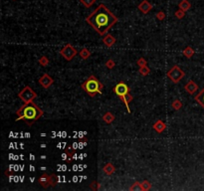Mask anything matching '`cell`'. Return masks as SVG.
I'll return each mask as SVG.
<instances>
[{
    "label": "cell",
    "instance_id": "cell-1",
    "mask_svg": "<svg viewBox=\"0 0 204 191\" xmlns=\"http://www.w3.org/2000/svg\"><path fill=\"white\" fill-rule=\"evenodd\" d=\"M118 21L119 18L112 13L107 6L103 3L86 18V22L101 36H104Z\"/></svg>",
    "mask_w": 204,
    "mask_h": 191
},
{
    "label": "cell",
    "instance_id": "cell-2",
    "mask_svg": "<svg viewBox=\"0 0 204 191\" xmlns=\"http://www.w3.org/2000/svg\"><path fill=\"white\" fill-rule=\"evenodd\" d=\"M16 115H18L16 121L24 119L28 125H32L41 116H43L44 112L34 101H29V103H24V104L19 107L16 112Z\"/></svg>",
    "mask_w": 204,
    "mask_h": 191
},
{
    "label": "cell",
    "instance_id": "cell-3",
    "mask_svg": "<svg viewBox=\"0 0 204 191\" xmlns=\"http://www.w3.org/2000/svg\"><path fill=\"white\" fill-rule=\"evenodd\" d=\"M81 88L90 96L91 98H95L97 94H102L104 85L100 82L97 77L91 75L84 83L81 84Z\"/></svg>",
    "mask_w": 204,
    "mask_h": 191
},
{
    "label": "cell",
    "instance_id": "cell-4",
    "mask_svg": "<svg viewBox=\"0 0 204 191\" xmlns=\"http://www.w3.org/2000/svg\"><path fill=\"white\" fill-rule=\"evenodd\" d=\"M113 91L114 93L116 94L118 97H119L120 100H122L123 103H125L126 104V110H128V113H131V109H129V104L126 101V95L129 94V86L126 85V83H123V82H120L118 85L115 87V88L113 89Z\"/></svg>",
    "mask_w": 204,
    "mask_h": 191
},
{
    "label": "cell",
    "instance_id": "cell-5",
    "mask_svg": "<svg viewBox=\"0 0 204 191\" xmlns=\"http://www.w3.org/2000/svg\"><path fill=\"white\" fill-rule=\"evenodd\" d=\"M18 97L24 103H29V101H33V100L37 98V94L29 86H25L18 93Z\"/></svg>",
    "mask_w": 204,
    "mask_h": 191
},
{
    "label": "cell",
    "instance_id": "cell-6",
    "mask_svg": "<svg viewBox=\"0 0 204 191\" xmlns=\"http://www.w3.org/2000/svg\"><path fill=\"white\" fill-rule=\"evenodd\" d=\"M166 75L174 84H177V83H179L182 78L185 76V73L178 67V66L175 65L167 72Z\"/></svg>",
    "mask_w": 204,
    "mask_h": 191
},
{
    "label": "cell",
    "instance_id": "cell-7",
    "mask_svg": "<svg viewBox=\"0 0 204 191\" xmlns=\"http://www.w3.org/2000/svg\"><path fill=\"white\" fill-rule=\"evenodd\" d=\"M77 54H78V51L74 46H72L71 44H67L62 48L60 50V55L63 57L65 60L67 61H71L72 59H74Z\"/></svg>",
    "mask_w": 204,
    "mask_h": 191
},
{
    "label": "cell",
    "instance_id": "cell-8",
    "mask_svg": "<svg viewBox=\"0 0 204 191\" xmlns=\"http://www.w3.org/2000/svg\"><path fill=\"white\" fill-rule=\"evenodd\" d=\"M53 83H54V80L48 74H44L42 77L39 78V84L44 89H49L53 85Z\"/></svg>",
    "mask_w": 204,
    "mask_h": 191
},
{
    "label": "cell",
    "instance_id": "cell-9",
    "mask_svg": "<svg viewBox=\"0 0 204 191\" xmlns=\"http://www.w3.org/2000/svg\"><path fill=\"white\" fill-rule=\"evenodd\" d=\"M137 9L141 12V13L147 14L152 9V5L150 4L147 0H143V1L137 5Z\"/></svg>",
    "mask_w": 204,
    "mask_h": 191
},
{
    "label": "cell",
    "instance_id": "cell-10",
    "mask_svg": "<svg viewBox=\"0 0 204 191\" xmlns=\"http://www.w3.org/2000/svg\"><path fill=\"white\" fill-rule=\"evenodd\" d=\"M39 183L42 187L47 188L49 186H51V175L48 174H43L39 177Z\"/></svg>",
    "mask_w": 204,
    "mask_h": 191
},
{
    "label": "cell",
    "instance_id": "cell-11",
    "mask_svg": "<svg viewBox=\"0 0 204 191\" xmlns=\"http://www.w3.org/2000/svg\"><path fill=\"white\" fill-rule=\"evenodd\" d=\"M184 89H185V91L188 93V94L193 95V94H195V92L198 90V86L196 85V83H195L194 81L191 80V81H188L187 84L184 86Z\"/></svg>",
    "mask_w": 204,
    "mask_h": 191
},
{
    "label": "cell",
    "instance_id": "cell-12",
    "mask_svg": "<svg viewBox=\"0 0 204 191\" xmlns=\"http://www.w3.org/2000/svg\"><path fill=\"white\" fill-rule=\"evenodd\" d=\"M152 128L157 133H162L165 130V128H166V124H165L162 121H160V119H158V121H156L154 124H152Z\"/></svg>",
    "mask_w": 204,
    "mask_h": 191
},
{
    "label": "cell",
    "instance_id": "cell-13",
    "mask_svg": "<svg viewBox=\"0 0 204 191\" xmlns=\"http://www.w3.org/2000/svg\"><path fill=\"white\" fill-rule=\"evenodd\" d=\"M116 42H117L116 38L111 34H106L105 37L103 38V43H104L108 48H111L112 46H114V45L116 44Z\"/></svg>",
    "mask_w": 204,
    "mask_h": 191
},
{
    "label": "cell",
    "instance_id": "cell-14",
    "mask_svg": "<svg viewBox=\"0 0 204 191\" xmlns=\"http://www.w3.org/2000/svg\"><path fill=\"white\" fill-rule=\"evenodd\" d=\"M103 170H104V172L107 175H112L116 172V167H115L113 163L108 162V163H106V165L104 167H103Z\"/></svg>",
    "mask_w": 204,
    "mask_h": 191
},
{
    "label": "cell",
    "instance_id": "cell-15",
    "mask_svg": "<svg viewBox=\"0 0 204 191\" xmlns=\"http://www.w3.org/2000/svg\"><path fill=\"white\" fill-rule=\"evenodd\" d=\"M102 119L106 122V124H112V122H113V121H115V119H116V116H115L112 113L107 112L104 115H103Z\"/></svg>",
    "mask_w": 204,
    "mask_h": 191
},
{
    "label": "cell",
    "instance_id": "cell-16",
    "mask_svg": "<svg viewBox=\"0 0 204 191\" xmlns=\"http://www.w3.org/2000/svg\"><path fill=\"white\" fill-rule=\"evenodd\" d=\"M178 8L186 12V11H188L189 9L191 8V4H190V2H189L188 0H181V1L179 2V4H178Z\"/></svg>",
    "mask_w": 204,
    "mask_h": 191
},
{
    "label": "cell",
    "instance_id": "cell-17",
    "mask_svg": "<svg viewBox=\"0 0 204 191\" xmlns=\"http://www.w3.org/2000/svg\"><path fill=\"white\" fill-rule=\"evenodd\" d=\"M194 100L204 109V88L202 89V91H201L199 94L194 98Z\"/></svg>",
    "mask_w": 204,
    "mask_h": 191
},
{
    "label": "cell",
    "instance_id": "cell-18",
    "mask_svg": "<svg viewBox=\"0 0 204 191\" xmlns=\"http://www.w3.org/2000/svg\"><path fill=\"white\" fill-rule=\"evenodd\" d=\"M183 55H184L186 58H188V59H190L192 56L194 55L195 54V51H194V49L192 47H190V46H187L185 48L184 50H183Z\"/></svg>",
    "mask_w": 204,
    "mask_h": 191
},
{
    "label": "cell",
    "instance_id": "cell-19",
    "mask_svg": "<svg viewBox=\"0 0 204 191\" xmlns=\"http://www.w3.org/2000/svg\"><path fill=\"white\" fill-rule=\"evenodd\" d=\"M79 54H80V57H81L83 60H88L92 55V53L88 49H86V48H83V49L80 51Z\"/></svg>",
    "mask_w": 204,
    "mask_h": 191
},
{
    "label": "cell",
    "instance_id": "cell-20",
    "mask_svg": "<svg viewBox=\"0 0 204 191\" xmlns=\"http://www.w3.org/2000/svg\"><path fill=\"white\" fill-rule=\"evenodd\" d=\"M141 185V191H147L152 188V183L149 180H143V182H140Z\"/></svg>",
    "mask_w": 204,
    "mask_h": 191
},
{
    "label": "cell",
    "instance_id": "cell-21",
    "mask_svg": "<svg viewBox=\"0 0 204 191\" xmlns=\"http://www.w3.org/2000/svg\"><path fill=\"white\" fill-rule=\"evenodd\" d=\"M138 73H140L141 76L146 77L147 75L150 73V70L147 66H144V67H140V69H138Z\"/></svg>",
    "mask_w": 204,
    "mask_h": 191
},
{
    "label": "cell",
    "instance_id": "cell-22",
    "mask_svg": "<svg viewBox=\"0 0 204 191\" xmlns=\"http://www.w3.org/2000/svg\"><path fill=\"white\" fill-rule=\"evenodd\" d=\"M49 62H50L49 59L47 58L46 56H42L39 60H38V63H39L42 67H47V66L49 65Z\"/></svg>",
    "mask_w": 204,
    "mask_h": 191
},
{
    "label": "cell",
    "instance_id": "cell-23",
    "mask_svg": "<svg viewBox=\"0 0 204 191\" xmlns=\"http://www.w3.org/2000/svg\"><path fill=\"white\" fill-rule=\"evenodd\" d=\"M171 106H172V107L175 110H179L180 109H181L182 107V103L181 101H180L179 100H174L173 101H172V104H171Z\"/></svg>",
    "mask_w": 204,
    "mask_h": 191
},
{
    "label": "cell",
    "instance_id": "cell-24",
    "mask_svg": "<svg viewBox=\"0 0 204 191\" xmlns=\"http://www.w3.org/2000/svg\"><path fill=\"white\" fill-rule=\"evenodd\" d=\"M80 2H81L85 7L90 8L91 6L94 5V3L96 2V0H80Z\"/></svg>",
    "mask_w": 204,
    "mask_h": 191
},
{
    "label": "cell",
    "instance_id": "cell-25",
    "mask_svg": "<svg viewBox=\"0 0 204 191\" xmlns=\"http://www.w3.org/2000/svg\"><path fill=\"white\" fill-rule=\"evenodd\" d=\"M129 190H131V191H134V190H140V191H141V185H140V182L135 181V183L132 184L131 187H129Z\"/></svg>",
    "mask_w": 204,
    "mask_h": 191
},
{
    "label": "cell",
    "instance_id": "cell-26",
    "mask_svg": "<svg viewBox=\"0 0 204 191\" xmlns=\"http://www.w3.org/2000/svg\"><path fill=\"white\" fill-rule=\"evenodd\" d=\"M174 15H175V17L177 18V19H182V18L185 17V11L181 10V9H178V10L175 11Z\"/></svg>",
    "mask_w": 204,
    "mask_h": 191
},
{
    "label": "cell",
    "instance_id": "cell-27",
    "mask_svg": "<svg viewBox=\"0 0 204 191\" xmlns=\"http://www.w3.org/2000/svg\"><path fill=\"white\" fill-rule=\"evenodd\" d=\"M137 65L138 66V67H144V66H147V62H146V60L143 58V57H140V58L137 59Z\"/></svg>",
    "mask_w": 204,
    "mask_h": 191
},
{
    "label": "cell",
    "instance_id": "cell-28",
    "mask_svg": "<svg viewBox=\"0 0 204 191\" xmlns=\"http://www.w3.org/2000/svg\"><path fill=\"white\" fill-rule=\"evenodd\" d=\"M106 67H107L108 69H110V70H112V69H114L115 67H116V63H115L114 60L112 59H109L107 62H106Z\"/></svg>",
    "mask_w": 204,
    "mask_h": 191
},
{
    "label": "cell",
    "instance_id": "cell-29",
    "mask_svg": "<svg viewBox=\"0 0 204 191\" xmlns=\"http://www.w3.org/2000/svg\"><path fill=\"white\" fill-rule=\"evenodd\" d=\"M165 17H166V16H165V13H164L163 11H159V12H157V13H156V18H157L159 21L164 20Z\"/></svg>",
    "mask_w": 204,
    "mask_h": 191
},
{
    "label": "cell",
    "instance_id": "cell-30",
    "mask_svg": "<svg viewBox=\"0 0 204 191\" xmlns=\"http://www.w3.org/2000/svg\"><path fill=\"white\" fill-rule=\"evenodd\" d=\"M58 182V176L55 174H51V186H56Z\"/></svg>",
    "mask_w": 204,
    "mask_h": 191
},
{
    "label": "cell",
    "instance_id": "cell-31",
    "mask_svg": "<svg viewBox=\"0 0 204 191\" xmlns=\"http://www.w3.org/2000/svg\"><path fill=\"white\" fill-rule=\"evenodd\" d=\"M91 188H92L93 190H99V188H100L99 183H98L97 181H94L93 183L91 184Z\"/></svg>",
    "mask_w": 204,
    "mask_h": 191
},
{
    "label": "cell",
    "instance_id": "cell-32",
    "mask_svg": "<svg viewBox=\"0 0 204 191\" xmlns=\"http://www.w3.org/2000/svg\"><path fill=\"white\" fill-rule=\"evenodd\" d=\"M87 145L88 144H87V141H86V140H82V141L79 142V148L80 149H83L85 146H87Z\"/></svg>",
    "mask_w": 204,
    "mask_h": 191
},
{
    "label": "cell",
    "instance_id": "cell-33",
    "mask_svg": "<svg viewBox=\"0 0 204 191\" xmlns=\"http://www.w3.org/2000/svg\"><path fill=\"white\" fill-rule=\"evenodd\" d=\"M126 101H128V103L129 104L132 100H134V97H132V96L131 94H128V95H126Z\"/></svg>",
    "mask_w": 204,
    "mask_h": 191
},
{
    "label": "cell",
    "instance_id": "cell-34",
    "mask_svg": "<svg viewBox=\"0 0 204 191\" xmlns=\"http://www.w3.org/2000/svg\"><path fill=\"white\" fill-rule=\"evenodd\" d=\"M72 148L76 151L77 149L79 148V142H73L72 143Z\"/></svg>",
    "mask_w": 204,
    "mask_h": 191
},
{
    "label": "cell",
    "instance_id": "cell-35",
    "mask_svg": "<svg viewBox=\"0 0 204 191\" xmlns=\"http://www.w3.org/2000/svg\"><path fill=\"white\" fill-rule=\"evenodd\" d=\"M78 167H79V165L75 164V165L73 166V171H77V170H78Z\"/></svg>",
    "mask_w": 204,
    "mask_h": 191
},
{
    "label": "cell",
    "instance_id": "cell-36",
    "mask_svg": "<svg viewBox=\"0 0 204 191\" xmlns=\"http://www.w3.org/2000/svg\"><path fill=\"white\" fill-rule=\"evenodd\" d=\"M30 159H31V160H34V159H35V155L30 154Z\"/></svg>",
    "mask_w": 204,
    "mask_h": 191
},
{
    "label": "cell",
    "instance_id": "cell-37",
    "mask_svg": "<svg viewBox=\"0 0 204 191\" xmlns=\"http://www.w3.org/2000/svg\"><path fill=\"white\" fill-rule=\"evenodd\" d=\"M73 181H74V182H77V181H78V177H77V176H74Z\"/></svg>",
    "mask_w": 204,
    "mask_h": 191
},
{
    "label": "cell",
    "instance_id": "cell-38",
    "mask_svg": "<svg viewBox=\"0 0 204 191\" xmlns=\"http://www.w3.org/2000/svg\"><path fill=\"white\" fill-rule=\"evenodd\" d=\"M30 170H31V171H34V170H35V169H34V167H33V166H30Z\"/></svg>",
    "mask_w": 204,
    "mask_h": 191
},
{
    "label": "cell",
    "instance_id": "cell-39",
    "mask_svg": "<svg viewBox=\"0 0 204 191\" xmlns=\"http://www.w3.org/2000/svg\"><path fill=\"white\" fill-rule=\"evenodd\" d=\"M41 147H42V148L46 147V144H44V143H43V144H41Z\"/></svg>",
    "mask_w": 204,
    "mask_h": 191
},
{
    "label": "cell",
    "instance_id": "cell-40",
    "mask_svg": "<svg viewBox=\"0 0 204 191\" xmlns=\"http://www.w3.org/2000/svg\"><path fill=\"white\" fill-rule=\"evenodd\" d=\"M41 169H42V170H45V169H46V167H45V166H43V167H41Z\"/></svg>",
    "mask_w": 204,
    "mask_h": 191
},
{
    "label": "cell",
    "instance_id": "cell-41",
    "mask_svg": "<svg viewBox=\"0 0 204 191\" xmlns=\"http://www.w3.org/2000/svg\"><path fill=\"white\" fill-rule=\"evenodd\" d=\"M13 1H15V0H13Z\"/></svg>",
    "mask_w": 204,
    "mask_h": 191
}]
</instances>
